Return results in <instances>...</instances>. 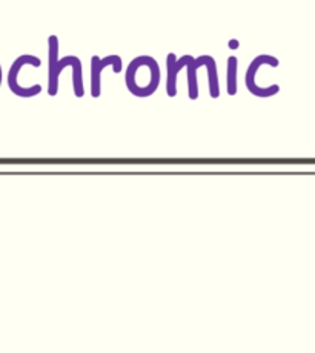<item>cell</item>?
Listing matches in <instances>:
<instances>
[{"label": "cell", "instance_id": "1", "mask_svg": "<svg viewBox=\"0 0 315 353\" xmlns=\"http://www.w3.org/2000/svg\"><path fill=\"white\" fill-rule=\"evenodd\" d=\"M162 81L160 65L153 56H137L125 70L128 92L137 99L154 96Z\"/></svg>", "mask_w": 315, "mask_h": 353}, {"label": "cell", "instance_id": "2", "mask_svg": "<svg viewBox=\"0 0 315 353\" xmlns=\"http://www.w3.org/2000/svg\"><path fill=\"white\" fill-rule=\"evenodd\" d=\"M214 57L208 56H198L193 57L187 54V56L177 57L174 52H169L166 56V94L169 97L177 96V76L182 71V68L188 70V97L189 100H197L200 96V90H198V79L197 71L198 68H207Z\"/></svg>", "mask_w": 315, "mask_h": 353}, {"label": "cell", "instance_id": "3", "mask_svg": "<svg viewBox=\"0 0 315 353\" xmlns=\"http://www.w3.org/2000/svg\"><path fill=\"white\" fill-rule=\"evenodd\" d=\"M25 66L40 68V66H42V60H40V57L34 56V54H22V56H19L10 66L8 76H6V83H8L10 91L20 99L37 97L39 94L44 91L42 85L36 83V85H31V86H26V88L20 85L19 76H20V72H22Z\"/></svg>", "mask_w": 315, "mask_h": 353}, {"label": "cell", "instance_id": "4", "mask_svg": "<svg viewBox=\"0 0 315 353\" xmlns=\"http://www.w3.org/2000/svg\"><path fill=\"white\" fill-rule=\"evenodd\" d=\"M113 68L114 74H120L123 71V60L117 54H109L106 57L93 56L90 63V90L91 97L99 99L102 96V74L105 68Z\"/></svg>", "mask_w": 315, "mask_h": 353}, {"label": "cell", "instance_id": "5", "mask_svg": "<svg viewBox=\"0 0 315 353\" xmlns=\"http://www.w3.org/2000/svg\"><path fill=\"white\" fill-rule=\"evenodd\" d=\"M59 37L56 34H51L48 37V85L46 92L50 97H56L59 94Z\"/></svg>", "mask_w": 315, "mask_h": 353}, {"label": "cell", "instance_id": "6", "mask_svg": "<svg viewBox=\"0 0 315 353\" xmlns=\"http://www.w3.org/2000/svg\"><path fill=\"white\" fill-rule=\"evenodd\" d=\"M65 68H71V81H73V91L74 96L77 99L85 97V85H84V63L77 56H65L59 60V72Z\"/></svg>", "mask_w": 315, "mask_h": 353}, {"label": "cell", "instance_id": "7", "mask_svg": "<svg viewBox=\"0 0 315 353\" xmlns=\"http://www.w3.org/2000/svg\"><path fill=\"white\" fill-rule=\"evenodd\" d=\"M237 71H238V59L236 56H229L226 60V92L228 96L234 97L238 91L237 81Z\"/></svg>", "mask_w": 315, "mask_h": 353}, {"label": "cell", "instance_id": "8", "mask_svg": "<svg viewBox=\"0 0 315 353\" xmlns=\"http://www.w3.org/2000/svg\"><path fill=\"white\" fill-rule=\"evenodd\" d=\"M228 46H229V48H237L238 42H237V40H231V42L228 43Z\"/></svg>", "mask_w": 315, "mask_h": 353}, {"label": "cell", "instance_id": "9", "mask_svg": "<svg viewBox=\"0 0 315 353\" xmlns=\"http://www.w3.org/2000/svg\"><path fill=\"white\" fill-rule=\"evenodd\" d=\"M3 83V70H2V65H0V88H2Z\"/></svg>", "mask_w": 315, "mask_h": 353}]
</instances>
